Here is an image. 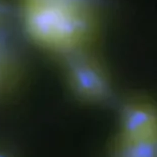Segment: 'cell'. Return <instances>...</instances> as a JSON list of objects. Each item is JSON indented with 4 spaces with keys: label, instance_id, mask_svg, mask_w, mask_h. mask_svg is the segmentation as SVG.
Returning a JSON list of instances; mask_svg holds the SVG:
<instances>
[{
    "label": "cell",
    "instance_id": "8992f818",
    "mask_svg": "<svg viewBox=\"0 0 157 157\" xmlns=\"http://www.w3.org/2000/svg\"><path fill=\"white\" fill-rule=\"evenodd\" d=\"M67 4L78 7V8L93 11V12L106 14L107 2L106 0H57Z\"/></svg>",
    "mask_w": 157,
    "mask_h": 157
},
{
    "label": "cell",
    "instance_id": "3957f363",
    "mask_svg": "<svg viewBox=\"0 0 157 157\" xmlns=\"http://www.w3.org/2000/svg\"><path fill=\"white\" fill-rule=\"evenodd\" d=\"M14 26L0 27V102L21 90L28 73L27 59Z\"/></svg>",
    "mask_w": 157,
    "mask_h": 157
},
{
    "label": "cell",
    "instance_id": "52a82bcc",
    "mask_svg": "<svg viewBox=\"0 0 157 157\" xmlns=\"http://www.w3.org/2000/svg\"><path fill=\"white\" fill-rule=\"evenodd\" d=\"M16 21L14 0H0V27L14 25Z\"/></svg>",
    "mask_w": 157,
    "mask_h": 157
},
{
    "label": "cell",
    "instance_id": "6da1fadb",
    "mask_svg": "<svg viewBox=\"0 0 157 157\" xmlns=\"http://www.w3.org/2000/svg\"><path fill=\"white\" fill-rule=\"evenodd\" d=\"M22 33L55 61L96 49L105 14L57 0H14Z\"/></svg>",
    "mask_w": 157,
    "mask_h": 157
},
{
    "label": "cell",
    "instance_id": "7a4b0ae2",
    "mask_svg": "<svg viewBox=\"0 0 157 157\" xmlns=\"http://www.w3.org/2000/svg\"><path fill=\"white\" fill-rule=\"evenodd\" d=\"M72 95L86 104L103 105L113 99L110 71L96 49L66 56L56 61Z\"/></svg>",
    "mask_w": 157,
    "mask_h": 157
},
{
    "label": "cell",
    "instance_id": "5b68a950",
    "mask_svg": "<svg viewBox=\"0 0 157 157\" xmlns=\"http://www.w3.org/2000/svg\"><path fill=\"white\" fill-rule=\"evenodd\" d=\"M110 157H157V136L127 138L115 134L111 141Z\"/></svg>",
    "mask_w": 157,
    "mask_h": 157
},
{
    "label": "cell",
    "instance_id": "277c9868",
    "mask_svg": "<svg viewBox=\"0 0 157 157\" xmlns=\"http://www.w3.org/2000/svg\"><path fill=\"white\" fill-rule=\"evenodd\" d=\"M116 134L127 138L157 136V108L151 99L128 98L120 105Z\"/></svg>",
    "mask_w": 157,
    "mask_h": 157
},
{
    "label": "cell",
    "instance_id": "ba28073f",
    "mask_svg": "<svg viewBox=\"0 0 157 157\" xmlns=\"http://www.w3.org/2000/svg\"><path fill=\"white\" fill-rule=\"evenodd\" d=\"M0 157H15L8 149L0 147Z\"/></svg>",
    "mask_w": 157,
    "mask_h": 157
}]
</instances>
